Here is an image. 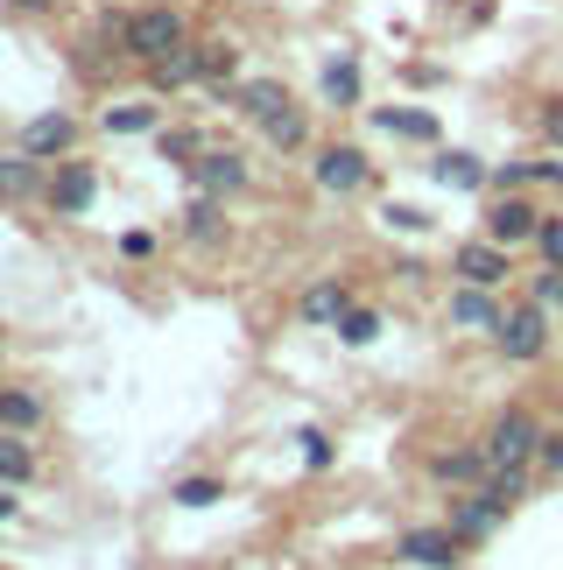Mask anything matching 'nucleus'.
Listing matches in <instances>:
<instances>
[{
  "label": "nucleus",
  "instance_id": "1",
  "mask_svg": "<svg viewBox=\"0 0 563 570\" xmlns=\"http://www.w3.org/2000/svg\"><path fill=\"white\" fill-rule=\"evenodd\" d=\"M184 42H190V29H184L177 8H135L120 21V50L141 57V63H162L169 50H184Z\"/></svg>",
  "mask_w": 563,
  "mask_h": 570
},
{
  "label": "nucleus",
  "instance_id": "2",
  "mask_svg": "<svg viewBox=\"0 0 563 570\" xmlns=\"http://www.w3.org/2000/svg\"><path fill=\"white\" fill-rule=\"evenodd\" d=\"M493 458V472H535V451H543V423H535L529 409H507V415H493V430H486V444Z\"/></svg>",
  "mask_w": 563,
  "mask_h": 570
},
{
  "label": "nucleus",
  "instance_id": "3",
  "mask_svg": "<svg viewBox=\"0 0 563 570\" xmlns=\"http://www.w3.org/2000/svg\"><path fill=\"white\" fill-rule=\"evenodd\" d=\"M493 345H501L507 360H543L550 353V311L543 303H522V311H501V324H493Z\"/></svg>",
  "mask_w": 563,
  "mask_h": 570
},
{
  "label": "nucleus",
  "instance_id": "4",
  "mask_svg": "<svg viewBox=\"0 0 563 570\" xmlns=\"http://www.w3.org/2000/svg\"><path fill=\"white\" fill-rule=\"evenodd\" d=\"M395 557H402V563H423V570H458L465 535L451 529V521H444V529H402V535H395Z\"/></svg>",
  "mask_w": 563,
  "mask_h": 570
},
{
  "label": "nucleus",
  "instance_id": "5",
  "mask_svg": "<svg viewBox=\"0 0 563 570\" xmlns=\"http://www.w3.org/2000/svg\"><path fill=\"white\" fill-rule=\"evenodd\" d=\"M514 247H501V239H465L458 254H451V268H458L472 289H501V282L514 275V261H507Z\"/></svg>",
  "mask_w": 563,
  "mask_h": 570
},
{
  "label": "nucleus",
  "instance_id": "6",
  "mask_svg": "<svg viewBox=\"0 0 563 570\" xmlns=\"http://www.w3.org/2000/svg\"><path fill=\"white\" fill-rule=\"evenodd\" d=\"M42 197H50L57 218H85V212H92V197H99V169L92 163H63Z\"/></svg>",
  "mask_w": 563,
  "mask_h": 570
},
{
  "label": "nucleus",
  "instance_id": "7",
  "mask_svg": "<svg viewBox=\"0 0 563 570\" xmlns=\"http://www.w3.org/2000/svg\"><path fill=\"white\" fill-rule=\"evenodd\" d=\"M535 226H543V212L529 205V197H514V190H501L486 205V239H501V247H522V239H535Z\"/></svg>",
  "mask_w": 563,
  "mask_h": 570
},
{
  "label": "nucleus",
  "instance_id": "8",
  "mask_svg": "<svg viewBox=\"0 0 563 570\" xmlns=\"http://www.w3.org/2000/svg\"><path fill=\"white\" fill-rule=\"evenodd\" d=\"M71 141H78V120H71V114H36L29 127H21V148H29L36 163L71 156Z\"/></svg>",
  "mask_w": 563,
  "mask_h": 570
},
{
  "label": "nucleus",
  "instance_id": "9",
  "mask_svg": "<svg viewBox=\"0 0 563 570\" xmlns=\"http://www.w3.org/2000/svg\"><path fill=\"white\" fill-rule=\"evenodd\" d=\"M429 479H437V487H486V479H493V458H486L480 444L437 451V458H429Z\"/></svg>",
  "mask_w": 563,
  "mask_h": 570
},
{
  "label": "nucleus",
  "instance_id": "10",
  "mask_svg": "<svg viewBox=\"0 0 563 570\" xmlns=\"http://www.w3.org/2000/svg\"><path fill=\"white\" fill-rule=\"evenodd\" d=\"M190 177H198V190L226 197V190H240V184H247V156H240V148H205V156L190 163Z\"/></svg>",
  "mask_w": 563,
  "mask_h": 570
},
{
  "label": "nucleus",
  "instance_id": "11",
  "mask_svg": "<svg viewBox=\"0 0 563 570\" xmlns=\"http://www.w3.org/2000/svg\"><path fill=\"white\" fill-rule=\"evenodd\" d=\"M359 184H366V156H359V148H317V190L353 197Z\"/></svg>",
  "mask_w": 563,
  "mask_h": 570
},
{
  "label": "nucleus",
  "instance_id": "12",
  "mask_svg": "<svg viewBox=\"0 0 563 570\" xmlns=\"http://www.w3.org/2000/svg\"><path fill=\"white\" fill-rule=\"evenodd\" d=\"M303 324H338L345 311H353V289H345L338 275H324V282H310V289H303Z\"/></svg>",
  "mask_w": 563,
  "mask_h": 570
},
{
  "label": "nucleus",
  "instance_id": "13",
  "mask_svg": "<svg viewBox=\"0 0 563 570\" xmlns=\"http://www.w3.org/2000/svg\"><path fill=\"white\" fill-rule=\"evenodd\" d=\"M148 78H156V92H177V85H198V78H205V42H184V50H169L162 63H148Z\"/></svg>",
  "mask_w": 563,
  "mask_h": 570
},
{
  "label": "nucleus",
  "instance_id": "14",
  "mask_svg": "<svg viewBox=\"0 0 563 570\" xmlns=\"http://www.w3.org/2000/svg\"><path fill=\"white\" fill-rule=\"evenodd\" d=\"M233 106H240V114L247 120H275V114H289V92H282V85L275 78H254V85H240V92H233Z\"/></svg>",
  "mask_w": 563,
  "mask_h": 570
},
{
  "label": "nucleus",
  "instance_id": "15",
  "mask_svg": "<svg viewBox=\"0 0 563 570\" xmlns=\"http://www.w3.org/2000/svg\"><path fill=\"white\" fill-rule=\"evenodd\" d=\"M36 190H50V184H42V163L29 156V148L0 156V197H36Z\"/></svg>",
  "mask_w": 563,
  "mask_h": 570
},
{
  "label": "nucleus",
  "instance_id": "16",
  "mask_svg": "<svg viewBox=\"0 0 563 570\" xmlns=\"http://www.w3.org/2000/svg\"><path fill=\"white\" fill-rule=\"evenodd\" d=\"M501 508H493V500L486 493H472V500H458V508H451V529H458L465 542H480V535H493V529H501Z\"/></svg>",
  "mask_w": 563,
  "mask_h": 570
},
{
  "label": "nucleus",
  "instance_id": "17",
  "mask_svg": "<svg viewBox=\"0 0 563 570\" xmlns=\"http://www.w3.org/2000/svg\"><path fill=\"white\" fill-rule=\"evenodd\" d=\"M42 423V394L36 387H0V430H21L29 436Z\"/></svg>",
  "mask_w": 563,
  "mask_h": 570
},
{
  "label": "nucleus",
  "instance_id": "18",
  "mask_svg": "<svg viewBox=\"0 0 563 570\" xmlns=\"http://www.w3.org/2000/svg\"><path fill=\"white\" fill-rule=\"evenodd\" d=\"M36 479V451L21 444V430H0V487H29Z\"/></svg>",
  "mask_w": 563,
  "mask_h": 570
},
{
  "label": "nucleus",
  "instance_id": "19",
  "mask_svg": "<svg viewBox=\"0 0 563 570\" xmlns=\"http://www.w3.org/2000/svg\"><path fill=\"white\" fill-rule=\"evenodd\" d=\"M184 239H198V247H211V239H219V197L211 190H198L184 205Z\"/></svg>",
  "mask_w": 563,
  "mask_h": 570
},
{
  "label": "nucleus",
  "instance_id": "20",
  "mask_svg": "<svg viewBox=\"0 0 563 570\" xmlns=\"http://www.w3.org/2000/svg\"><path fill=\"white\" fill-rule=\"evenodd\" d=\"M437 184H444V190H480V184H493V169H486L480 156H444V163H437Z\"/></svg>",
  "mask_w": 563,
  "mask_h": 570
},
{
  "label": "nucleus",
  "instance_id": "21",
  "mask_svg": "<svg viewBox=\"0 0 563 570\" xmlns=\"http://www.w3.org/2000/svg\"><path fill=\"white\" fill-rule=\"evenodd\" d=\"M451 324H486V332H493V324H501V311H493L486 289H472V282H465V289L451 296Z\"/></svg>",
  "mask_w": 563,
  "mask_h": 570
},
{
  "label": "nucleus",
  "instance_id": "22",
  "mask_svg": "<svg viewBox=\"0 0 563 570\" xmlns=\"http://www.w3.org/2000/svg\"><path fill=\"white\" fill-rule=\"evenodd\" d=\"M374 127L381 135H402V141H437V120L429 114H395V106H387V114H374Z\"/></svg>",
  "mask_w": 563,
  "mask_h": 570
},
{
  "label": "nucleus",
  "instance_id": "23",
  "mask_svg": "<svg viewBox=\"0 0 563 570\" xmlns=\"http://www.w3.org/2000/svg\"><path fill=\"white\" fill-rule=\"evenodd\" d=\"M324 99H338V106L359 99V63H353V57H338L332 71H324Z\"/></svg>",
  "mask_w": 563,
  "mask_h": 570
},
{
  "label": "nucleus",
  "instance_id": "24",
  "mask_svg": "<svg viewBox=\"0 0 563 570\" xmlns=\"http://www.w3.org/2000/svg\"><path fill=\"white\" fill-rule=\"evenodd\" d=\"M169 500H177V508H211V500H226V487L219 479H177V487H169Z\"/></svg>",
  "mask_w": 563,
  "mask_h": 570
},
{
  "label": "nucleus",
  "instance_id": "25",
  "mask_svg": "<svg viewBox=\"0 0 563 570\" xmlns=\"http://www.w3.org/2000/svg\"><path fill=\"white\" fill-rule=\"evenodd\" d=\"M480 493H486V500H493V508H501V514H514V500L529 493V472H493Z\"/></svg>",
  "mask_w": 563,
  "mask_h": 570
},
{
  "label": "nucleus",
  "instance_id": "26",
  "mask_svg": "<svg viewBox=\"0 0 563 570\" xmlns=\"http://www.w3.org/2000/svg\"><path fill=\"white\" fill-rule=\"evenodd\" d=\"M529 303H543V311H563V261H550V268H535V282H529Z\"/></svg>",
  "mask_w": 563,
  "mask_h": 570
},
{
  "label": "nucleus",
  "instance_id": "27",
  "mask_svg": "<svg viewBox=\"0 0 563 570\" xmlns=\"http://www.w3.org/2000/svg\"><path fill=\"white\" fill-rule=\"evenodd\" d=\"M198 156H205V141L190 135V127H162V163H184V169H190Z\"/></svg>",
  "mask_w": 563,
  "mask_h": 570
},
{
  "label": "nucleus",
  "instance_id": "28",
  "mask_svg": "<svg viewBox=\"0 0 563 570\" xmlns=\"http://www.w3.org/2000/svg\"><path fill=\"white\" fill-rule=\"evenodd\" d=\"M156 127V106H113L106 114V135H148Z\"/></svg>",
  "mask_w": 563,
  "mask_h": 570
},
{
  "label": "nucleus",
  "instance_id": "29",
  "mask_svg": "<svg viewBox=\"0 0 563 570\" xmlns=\"http://www.w3.org/2000/svg\"><path fill=\"white\" fill-rule=\"evenodd\" d=\"M261 135H268L275 148H303V141H310V127H303V114H296V106H289V114H275V120L261 127Z\"/></svg>",
  "mask_w": 563,
  "mask_h": 570
},
{
  "label": "nucleus",
  "instance_id": "30",
  "mask_svg": "<svg viewBox=\"0 0 563 570\" xmlns=\"http://www.w3.org/2000/svg\"><path fill=\"white\" fill-rule=\"evenodd\" d=\"M374 332H381L374 311H345V317H338V338H345V345H374Z\"/></svg>",
  "mask_w": 563,
  "mask_h": 570
},
{
  "label": "nucleus",
  "instance_id": "31",
  "mask_svg": "<svg viewBox=\"0 0 563 570\" xmlns=\"http://www.w3.org/2000/svg\"><path fill=\"white\" fill-rule=\"evenodd\" d=\"M535 472L563 479V423H556V430H543V451H535Z\"/></svg>",
  "mask_w": 563,
  "mask_h": 570
},
{
  "label": "nucleus",
  "instance_id": "32",
  "mask_svg": "<svg viewBox=\"0 0 563 570\" xmlns=\"http://www.w3.org/2000/svg\"><path fill=\"white\" fill-rule=\"evenodd\" d=\"M303 465H310V472L332 465V436H324V430H303Z\"/></svg>",
  "mask_w": 563,
  "mask_h": 570
},
{
  "label": "nucleus",
  "instance_id": "33",
  "mask_svg": "<svg viewBox=\"0 0 563 570\" xmlns=\"http://www.w3.org/2000/svg\"><path fill=\"white\" fill-rule=\"evenodd\" d=\"M522 184H535V163H501L493 169V190H522Z\"/></svg>",
  "mask_w": 563,
  "mask_h": 570
},
{
  "label": "nucleus",
  "instance_id": "34",
  "mask_svg": "<svg viewBox=\"0 0 563 570\" xmlns=\"http://www.w3.org/2000/svg\"><path fill=\"white\" fill-rule=\"evenodd\" d=\"M535 247H543V261H563V218H543V226H535Z\"/></svg>",
  "mask_w": 563,
  "mask_h": 570
},
{
  "label": "nucleus",
  "instance_id": "35",
  "mask_svg": "<svg viewBox=\"0 0 563 570\" xmlns=\"http://www.w3.org/2000/svg\"><path fill=\"white\" fill-rule=\"evenodd\" d=\"M381 218H387V226H402V233H416V226H423V212H408V205H387Z\"/></svg>",
  "mask_w": 563,
  "mask_h": 570
},
{
  "label": "nucleus",
  "instance_id": "36",
  "mask_svg": "<svg viewBox=\"0 0 563 570\" xmlns=\"http://www.w3.org/2000/svg\"><path fill=\"white\" fill-rule=\"evenodd\" d=\"M535 184H563V163H556V156H543V163H535Z\"/></svg>",
  "mask_w": 563,
  "mask_h": 570
},
{
  "label": "nucleus",
  "instance_id": "37",
  "mask_svg": "<svg viewBox=\"0 0 563 570\" xmlns=\"http://www.w3.org/2000/svg\"><path fill=\"white\" fill-rule=\"evenodd\" d=\"M14 514H21V500H14V487H0V529H8Z\"/></svg>",
  "mask_w": 563,
  "mask_h": 570
},
{
  "label": "nucleus",
  "instance_id": "38",
  "mask_svg": "<svg viewBox=\"0 0 563 570\" xmlns=\"http://www.w3.org/2000/svg\"><path fill=\"white\" fill-rule=\"evenodd\" d=\"M14 8H21V14H50L57 0H14Z\"/></svg>",
  "mask_w": 563,
  "mask_h": 570
},
{
  "label": "nucleus",
  "instance_id": "39",
  "mask_svg": "<svg viewBox=\"0 0 563 570\" xmlns=\"http://www.w3.org/2000/svg\"><path fill=\"white\" fill-rule=\"evenodd\" d=\"M395 570H423V563H395Z\"/></svg>",
  "mask_w": 563,
  "mask_h": 570
}]
</instances>
